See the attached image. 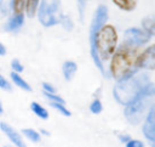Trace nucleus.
Masks as SVG:
<instances>
[{
	"mask_svg": "<svg viewBox=\"0 0 155 147\" xmlns=\"http://www.w3.org/2000/svg\"><path fill=\"white\" fill-rule=\"evenodd\" d=\"M117 47V33L110 24H104L97 33L94 41L90 45L91 57L103 75H107L103 66V61H108L114 55Z\"/></svg>",
	"mask_w": 155,
	"mask_h": 147,
	"instance_id": "nucleus-1",
	"label": "nucleus"
},
{
	"mask_svg": "<svg viewBox=\"0 0 155 147\" xmlns=\"http://www.w3.org/2000/svg\"><path fill=\"white\" fill-rule=\"evenodd\" d=\"M138 49L121 44L116 47L114 55L111 56L110 63V74L116 81L125 80L136 73H138L139 68L137 67V57Z\"/></svg>",
	"mask_w": 155,
	"mask_h": 147,
	"instance_id": "nucleus-2",
	"label": "nucleus"
},
{
	"mask_svg": "<svg viewBox=\"0 0 155 147\" xmlns=\"http://www.w3.org/2000/svg\"><path fill=\"white\" fill-rule=\"evenodd\" d=\"M155 102V84L149 81L142 91L127 104L125 106V118L128 123L137 125L144 120L149 108Z\"/></svg>",
	"mask_w": 155,
	"mask_h": 147,
	"instance_id": "nucleus-3",
	"label": "nucleus"
},
{
	"mask_svg": "<svg viewBox=\"0 0 155 147\" xmlns=\"http://www.w3.org/2000/svg\"><path fill=\"white\" fill-rule=\"evenodd\" d=\"M149 81L150 77L148 73H136L125 80L117 81L113 89V96L117 103L127 106Z\"/></svg>",
	"mask_w": 155,
	"mask_h": 147,
	"instance_id": "nucleus-4",
	"label": "nucleus"
},
{
	"mask_svg": "<svg viewBox=\"0 0 155 147\" xmlns=\"http://www.w3.org/2000/svg\"><path fill=\"white\" fill-rule=\"evenodd\" d=\"M61 0H41L38 7V19L44 27H52L59 23L58 11Z\"/></svg>",
	"mask_w": 155,
	"mask_h": 147,
	"instance_id": "nucleus-5",
	"label": "nucleus"
},
{
	"mask_svg": "<svg viewBox=\"0 0 155 147\" xmlns=\"http://www.w3.org/2000/svg\"><path fill=\"white\" fill-rule=\"evenodd\" d=\"M150 38L151 36L147 32H144L142 28L133 27V28H128V29L125 30L122 43L126 44V45L139 49L140 46L148 44L150 41Z\"/></svg>",
	"mask_w": 155,
	"mask_h": 147,
	"instance_id": "nucleus-6",
	"label": "nucleus"
},
{
	"mask_svg": "<svg viewBox=\"0 0 155 147\" xmlns=\"http://www.w3.org/2000/svg\"><path fill=\"white\" fill-rule=\"evenodd\" d=\"M144 137L149 141L151 147H155V102L149 108L142 126Z\"/></svg>",
	"mask_w": 155,
	"mask_h": 147,
	"instance_id": "nucleus-7",
	"label": "nucleus"
},
{
	"mask_svg": "<svg viewBox=\"0 0 155 147\" xmlns=\"http://www.w3.org/2000/svg\"><path fill=\"white\" fill-rule=\"evenodd\" d=\"M137 67L145 70H155V44L149 45L137 57Z\"/></svg>",
	"mask_w": 155,
	"mask_h": 147,
	"instance_id": "nucleus-8",
	"label": "nucleus"
},
{
	"mask_svg": "<svg viewBox=\"0 0 155 147\" xmlns=\"http://www.w3.org/2000/svg\"><path fill=\"white\" fill-rule=\"evenodd\" d=\"M0 129H1V131L8 137V140H10L16 147H27V145H25V142H24L22 135H21L15 128H12L10 124H7V123H5V121H1V123H0Z\"/></svg>",
	"mask_w": 155,
	"mask_h": 147,
	"instance_id": "nucleus-9",
	"label": "nucleus"
},
{
	"mask_svg": "<svg viewBox=\"0 0 155 147\" xmlns=\"http://www.w3.org/2000/svg\"><path fill=\"white\" fill-rule=\"evenodd\" d=\"M23 24H24V13L13 12V15L7 19L4 29L6 32H17L23 27Z\"/></svg>",
	"mask_w": 155,
	"mask_h": 147,
	"instance_id": "nucleus-10",
	"label": "nucleus"
},
{
	"mask_svg": "<svg viewBox=\"0 0 155 147\" xmlns=\"http://www.w3.org/2000/svg\"><path fill=\"white\" fill-rule=\"evenodd\" d=\"M78 72V64L74 62V61H65L62 66V74H63V78L67 80V81H70L74 75L76 74Z\"/></svg>",
	"mask_w": 155,
	"mask_h": 147,
	"instance_id": "nucleus-11",
	"label": "nucleus"
},
{
	"mask_svg": "<svg viewBox=\"0 0 155 147\" xmlns=\"http://www.w3.org/2000/svg\"><path fill=\"white\" fill-rule=\"evenodd\" d=\"M10 78H11V81L12 84H15L16 86H18L19 89L24 90V91H31V86L28 84L27 80H24V78L21 77L19 73H15V72H11L10 73Z\"/></svg>",
	"mask_w": 155,
	"mask_h": 147,
	"instance_id": "nucleus-12",
	"label": "nucleus"
},
{
	"mask_svg": "<svg viewBox=\"0 0 155 147\" xmlns=\"http://www.w3.org/2000/svg\"><path fill=\"white\" fill-rule=\"evenodd\" d=\"M142 29L150 36H155V16H147L142 19Z\"/></svg>",
	"mask_w": 155,
	"mask_h": 147,
	"instance_id": "nucleus-13",
	"label": "nucleus"
},
{
	"mask_svg": "<svg viewBox=\"0 0 155 147\" xmlns=\"http://www.w3.org/2000/svg\"><path fill=\"white\" fill-rule=\"evenodd\" d=\"M30 109H31V112L36 115V117H39L40 119H47L48 118V111L44 107V106H41L39 102H31L30 103Z\"/></svg>",
	"mask_w": 155,
	"mask_h": 147,
	"instance_id": "nucleus-14",
	"label": "nucleus"
},
{
	"mask_svg": "<svg viewBox=\"0 0 155 147\" xmlns=\"http://www.w3.org/2000/svg\"><path fill=\"white\" fill-rule=\"evenodd\" d=\"M111 1L124 11H132L137 5V0H111Z\"/></svg>",
	"mask_w": 155,
	"mask_h": 147,
	"instance_id": "nucleus-15",
	"label": "nucleus"
},
{
	"mask_svg": "<svg viewBox=\"0 0 155 147\" xmlns=\"http://www.w3.org/2000/svg\"><path fill=\"white\" fill-rule=\"evenodd\" d=\"M39 4H40V0H25V6H24V10H25V13L28 17H34L36 11H38V7H39Z\"/></svg>",
	"mask_w": 155,
	"mask_h": 147,
	"instance_id": "nucleus-16",
	"label": "nucleus"
},
{
	"mask_svg": "<svg viewBox=\"0 0 155 147\" xmlns=\"http://www.w3.org/2000/svg\"><path fill=\"white\" fill-rule=\"evenodd\" d=\"M22 134H23L28 140H30V141L34 142V143H38V142H40V140H41L40 132H38L35 129H31V128H25V129H23V130H22Z\"/></svg>",
	"mask_w": 155,
	"mask_h": 147,
	"instance_id": "nucleus-17",
	"label": "nucleus"
},
{
	"mask_svg": "<svg viewBox=\"0 0 155 147\" xmlns=\"http://www.w3.org/2000/svg\"><path fill=\"white\" fill-rule=\"evenodd\" d=\"M50 106L53 107L54 109H57V111H58L61 114H63L64 117H70V115H71L70 111L65 107L64 103H59V102H50Z\"/></svg>",
	"mask_w": 155,
	"mask_h": 147,
	"instance_id": "nucleus-18",
	"label": "nucleus"
},
{
	"mask_svg": "<svg viewBox=\"0 0 155 147\" xmlns=\"http://www.w3.org/2000/svg\"><path fill=\"white\" fill-rule=\"evenodd\" d=\"M103 109V104H102V101L99 98H94L92 100V102L90 103V111L91 113L93 114H99Z\"/></svg>",
	"mask_w": 155,
	"mask_h": 147,
	"instance_id": "nucleus-19",
	"label": "nucleus"
},
{
	"mask_svg": "<svg viewBox=\"0 0 155 147\" xmlns=\"http://www.w3.org/2000/svg\"><path fill=\"white\" fill-rule=\"evenodd\" d=\"M24 6H25V0H12L13 12H17V13L24 12Z\"/></svg>",
	"mask_w": 155,
	"mask_h": 147,
	"instance_id": "nucleus-20",
	"label": "nucleus"
},
{
	"mask_svg": "<svg viewBox=\"0 0 155 147\" xmlns=\"http://www.w3.org/2000/svg\"><path fill=\"white\" fill-rule=\"evenodd\" d=\"M42 94L50 102H59V103H64L65 104V101L57 94H51V92H46V91H42Z\"/></svg>",
	"mask_w": 155,
	"mask_h": 147,
	"instance_id": "nucleus-21",
	"label": "nucleus"
},
{
	"mask_svg": "<svg viewBox=\"0 0 155 147\" xmlns=\"http://www.w3.org/2000/svg\"><path fill=\"white\" fill-rule=\"evenodd\" d=\"M11 68H12V72L19 73V74L24 70V67H23L22 62H21L18 58H13V60L11 61Z\"/></svg>",
	"mask_w": 155,
	"mask_h": 147,
	"instance_id": "nucleus-22",
	"label": "nucleus"
},
{
	"mask_svg": "<svg viewBox=\"0 0 155 147\" xmlns=\"http://www.w3.org/2000/svg\"><path fill=\"white\" fill-rule=\"evenodd\" d=\"M0 89L5 90V91H11L12 90V84L7 79H5L1 74H0Z\"/></svg>",
	"mask_w": 155,
	"mask_h": 147,
	"instance_id": "nucleus-23",
	"label": "nucleus"
},
{
	"mask_svg": "<svg viewBox=\"0 0 155 147\" xmlns=\"http://www.w3.org/2000/svg\"><path fill=\"white\" fill-rule=\"evenodd\" d=\"M59 23H62V26L67 29V30H70L73 28V22L70 21V18L68 16H63L61 19H59Z\"/></svg>",
	"mask_w": 155,
	"mask_h": 147,
	"instance_id": "nucleus-24",
	"label": "nucleus"
},
{
	"mask_svg": "<svg viewBox=\"0 0 155 147\" xmlns=\"http://www.w3.org/2000/svg\"><path fill=\"white\" fill-rule=\"evenodd\" d=\"M125 147H145L144 143L140 141V140H134V138H131L130 141H127L125 143Z\"/></svg>",
	"mask_w": 155,
	"mask_h": 147,
	"instance_id": "nucleus-25",
	"label": "nucleus"
},
{
	"mask_svg": "<svg viewBox=\"0 0 155 147\" xmlns=\"http://www.w3.org/2000/svg\"><path fill=\"white\" fill-rule=\"evenodd\" d=\"M42 91L51 92V94H56V87H54L52 84H50V83H47V81H44V83H42Z\"/></svg>",
	"mask_w": 155,
	"mask_h": 147,
	"instance_id": "nucleus-26",
	"label": "nucleus"
},
{
	"mask_svg": "<svg viewBox=\"0 0 155 147\" xmlns=\"http://www.w3.org/2000/svg\"><path fill=\"white\" fill-rule=\"evenodd\" d=\"M85 2H86V0H78V4H79L78 9H79V15H80V18H82V17H84V9H85Z\"/></svg>",
	"mask_w": 155,
	"mask_h": 147,
	"instance_id": "nucleus-27",
	"label": "nucleus"
},
{
	"mask_svg": "<svg viewBox=\"0 0 155 147\" xmlns=\"http://www.w3.org/2000/svg\"><path fill=\"white\" fill-rule=\"evenodd\" d=\"M119 140H120L121 142L126 143L127 141H130V140H131V136H130V135H127V134H121V135H119Z\"/></svg>",
	"mask_w": 155,
	"mask_h": 147,
	"instance_id": "nucleus-28",
	"label": "nucleus"
},
{
	"mask_svg": "<svg viewBox=\"0 0 155 147\" xmlns=\"http://www.w3.org/2000/svg\"><path fill=\"white\" fill-rule=\"evenodd\" d=\"M5 55H6V46L2 43H0V57L5 56Z\"/></svg>",
	"mask_w": 155,
	"mask_h": 147,
	"instance_id": "nucleus-29",
	"label": "nucleus"
},
{
	"mask_svg": "<svg viewBox=\"0 0 155 147\" xmlns=\"http://www.w3.org/2000/svg\"><path fill=\"white\" fill-rule=\"evenodd\" d=\"M40 132H41L42 135H46V136H50V132H48L47 130H45V129H41V130H40Z\"/></svg>",
	"mask_w": 155,
	"mask_h": 147,
	"instance_id": "nucleus-30",
	"label": "nucleus"
},
{
	"mask_svg": "<svg viewBox=\"0 0 155 147\" xmlns=\"http://www.w3.org/2000/svg\"><path fill=\"white\" fill-rule=\"evenodd\" d=\"M4 113V107H2V103H1V101H0V115Z\"/></svg>",
	"mask_w": 155,
	"mask_h": 147,
	"instance_id": "nucleus-31",
	"label": "nucleus"
},
{
	"mask_svg": "<svg viewBox=\"0 0 155 147\" xmlns=\"http://www.w3.org/2000/svg\"><path fill=\"white\" fill-rule=\"evenodd\" d=\"M5 147H8V146H5Z\"/></svg>",
	"mask_w": 155,
	"mask_h": 147,
	"instance_id": "nucleus-32",
	"label": "nucleus"
}]
</instances>
